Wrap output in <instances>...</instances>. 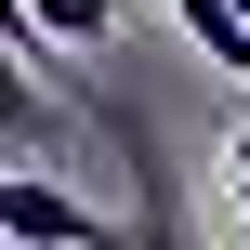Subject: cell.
Masks as SVG:
<instances>
[{"label": "cell", "instance_id": "cell-3", "mask_svg": "<svg viewBox=\"0 0 250 250\" xmlns=\"http://www.w3.org/2000/svg\"><path fill=\"white\" fill-rule=\"evenodd\" d=\"M26 40H53V53H105V40H119V0H26Z\"/></svg>", "mask_w": 250, "mask_h": 250}, {"label": "cell", "instance_id": "cell-2", "mask_svg": "<svg viewBox=\"0 0 250 250\" xmlns=\"http://www.w3.org/2000/svg\"><path fill=\"white\" fill-rule=\"evenodd\" d=\"M119 158L145 171V185H132V250H211V237H198V211H185V171L158 158V132H145L132 105H119Z\"/></svg>", "mask_w": 250, "mask_h": 250}, {"label": "cell", "instance_id": "cell-1", "mask_svg": "<svg viewBox=\"0 0 250 250\" xmlns=\"http://www.w3.org/2000/svg\"><path fill=\"white\" fill-rule=\"evenodd\" d=\"M0 237L13 250H132L92 198H66L53 171H0Z\"/></svg>", "mask_w": 250, "mask_h": 250}]
</instances>
